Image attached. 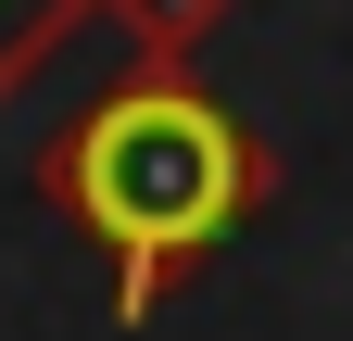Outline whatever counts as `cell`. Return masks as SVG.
I'll return each mask as SVG.
<instances>
[{
  "label": "cell",
  "mask_w": 353,
  "mask_h": 341,
  "mask_svg": "<svg viewBox=\"0 0 353 341\" xmlns=\"http://www.w3.org/2000/svg\"><path fill=\"white\" fill-rule=\"evenodd\" d=\"M88 13H101V0H0V89H13L63 26H88Z\"/></svg>",
  "instance_id": "cell-2"
},
{
  "label": "cell",
  "mask_w": 353,
  "mask_h": 341,
  "mask_svg": "<svg viewBox=\"0 0 353 341\" xmlns=\"http://www.w3.org/2000/svg\"><path fill=\"white\" fill-rule=\"evenodd\" d=\"M38 177H51V202L114 253V316H152L164 278L252 215L265 152L240 139V114L214 89H190V76H126V89H101L51 139Z\"/></svg>",
  "instance_id": "cell-1"
}]
</instances>
